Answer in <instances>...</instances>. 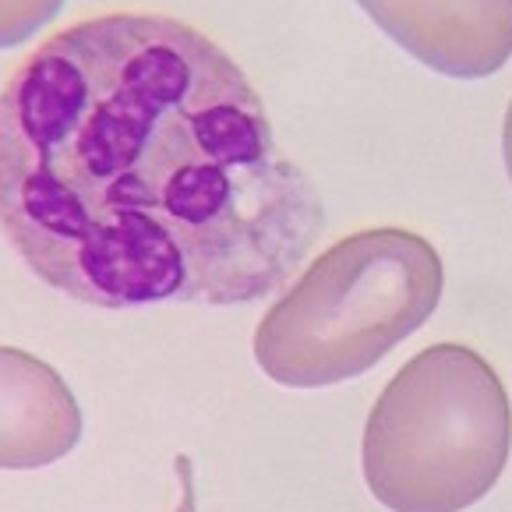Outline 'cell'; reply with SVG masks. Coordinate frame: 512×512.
<instances>
[{
  "instance_id": "ba28073f",
  "label": "cell",
  "mask_w": 512,
  "mask_h": 512,
  "mask_svg": "<svg viewBox=\"0 0 512 512\" xmlns=\"http://www.w3.org/2000/svg\"><path fill=\"white\" fill-rule=\"evenodd\" d=\"M502 156H505V170H509V181H512V103H509V113H505V128H502Z\"/></svg>"
},
{
  "instance_id": "5b68a950",
  "label": "cell",
  "mask_w": 512,
  "mask_h": 512,
  "mask_svg": "<svg viewBox=\"0 0 512 512\" xmlns=\"http://www.w3.org/2000/svg\"><path fill=\"white\" fill-rule=\"evenodd\" d=\"M82 438V407L50 364L0 347V470H39Z\"/></svg>"
},
{
  "instance_id": "3957f363",
  "label": "cell",
  "mask_w": 512,
  "mask_h": 512,
  "mask_svg": "<svg viewBox=\"0 0 512 512\" xmlns=\"http://www.w3.org/2000/svg\"><path fill=\"white\" fill-rule=\"evenodd\" d=\"M512 407L498 371L463 343L410 357L364 428L368 491L392 512H463L502 477Z\"/></svg>"
},
{
  "instance_id": "6da1fadb",
  "label": "cell",
  "mask_w": 512,
  "mask_h": 512,
  "mask_svg": "<svg viewBox=\"0 0 512 512\" xmlns=\"http://www.w3.org/2000/svg\"><path fill=\"white\" fill-rule=\"evenodd\" d=\"M0 230L43 283L96 304H248L325 230L234 57L166 15L46 39L0 89Z\"/></svg>"
},
{
  "instance_id": "277c9868",
  "label": "cell",
  "mask_w": 512,
  "mask_h": 512,
  "mask_svg": "<svg viewBox=\"0 0 512 512\" xmlns=\"http://www.w3.org/2000/svg\"><path fill=\"white\" fill-rule=\"evenodd\" d=\"M389 39L449 78H488L512 57V0H357Z\"/></svg>"
},
{
  "instance_id": "8992f818",
  "label": "cell",
  "mask_w": 512,
  "mask_h": 512,
  "mask_svg": "<svg viewBox=\"0 0 512 512\" xmlns=\"http://www.w3.org/2000/svg\"><path fill=\"white\" fill-rule=\"evenodd\" d=\"M64 0H0V50L18 46L50 25Z\"/></svg>"
},
{
  "instance_id": "7a4b0ae2",
  "label": "cell",
  "mask_w": 512,
  "mask_h": 512,
  "mask_svg": "<svg viewBox=\"0 0 512 512\" xmlns=\"http://www.w3.org/2000/svg\"><path fill=\"white\" fill-rule=\"evenodd\" d=\"M442 283L438 251L410 230L343 237L262 318L255 361L290 389L350 382L435 315Z\"/></svg>"
},
{
  "instance_id": "52a82bcc",
  "label": "cell",
  "mask_w": 512,
  "mask_h": 512,
  "mask_svg": "<svg viewBox=\"0 0 512 512\" xmlns=\"http://www.w3.org/2000/svg\"><path fill=\"white\" fill-rule=\"evenodd\" d=\"M177 474H181V509L177 512H198V502H195V470H191V460L188 456H177Z\"/></svg>"
}]
</instances>
